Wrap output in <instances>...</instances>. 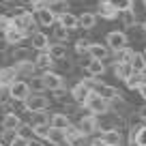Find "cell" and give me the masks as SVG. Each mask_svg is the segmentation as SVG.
Returning a JSON list of instances; mask_svg holds the SVG:
<instances>
[{
  "label": "cell",
  "mask_w": 146,
  "mask_h": 146,
  "mask_svg": "<svg viewBox=\"0 0 146 146\" xmlns=\"http://www.w3.org/2000/svg\"><path fill=\"white\" fill-rule=\"evenodd\" d=\"M35 120H32V125H47L50 123V118H47V114L45 112H35Z\"/></svg>",
  "instance_id": "38"
},
{
  "label": "cell",
  "mask_w": 146,
  "mask_h": 146,
  "mask_svg": "<svg viewBox=\"0 0 146 146\" xmlns=\"http://www.w3.org/2000/svg\"><path fill=\"white\" fill-rule=\"evenodd\" d=\"M144 82H146V75L144 73H140V71H133V75L125 82V86L129 88V90H140L142 86H144Z\"/></svg>",
  "instance_id": "23"
},
{
  "label": "cell",
  "mask_w": 146,
  "mask_h": 146,
  "mask_svg": "<svg viewBox=\"0 0 146 146\" xmlns=\"http://www.w3.org/2000/svg\"><path fill=\"white\" fill-rule=\"evenodd\" d=\"M137 116H140V118H142V120L146 123V105H142V108L137 110Z\"/></svg>",
  "instance_id": "41"
},
{
  "label": "cell",
  "mask_w": 146,
  "mask_h": 146,
  "mask_svg": "<svg viewBox=\"0 0 146 146\" xmlns=\"http://www.w3.org/2000/svg\"><path fill=\"white\" fill-rule=\"evenodd\" d=\"M17 135L26 137V140H32V135H35V127H32V125H24L22 123V127L17 129Z\"/></svg>",
  "instance_id": "37"
},
{
  "label": "cell",
  "mask_w": 146,
  "mask_h": 146,
  "mask_svg": "<svg viewBox=\"0 0 146 146\" xmlns=\"http://www.w3.org/2000/svg\"><path fill=\"white\" fill-rule=\"evenodd\" d=\"M129 140H135L137 146H146V125H144V127H133Z\"/></svg>",
  "instance_id": "28"
},
{
  "label": "cell",
  "mask_w": 146,
  "mask_h": 146,
  "mask_svg": "<svg viewBox=\"0 0 146 146\" xmlns=\"http://www.w3.org/2000/svg\"><path fill=\"white\" fill-rule=\"evenodd\" d=\"M45 7L56 15H62L69 11V2L67 0H45Z\"/></svg>",
  "instance_id": "25"
},
{
  "label": "cell",
  "mask_w": 146,
  "mask_h": 146,
  "mask_svg": "<svg viewBox=\"0 0 146 146\" xmlns=\"http://www.w3.org/2000/svg\"><path fill=\"white\" fill-rule=\"evenodd\" d=\"M84 108H86L90 114H95V116H103V114H108V112H110V101L103 99V97L95 90V92H92V95L86 99Z\"/></svg>",
  "instance_id": "1"
},
{
  "label": "cell",
  "mask_w": 146,
  "mask_h": 146,
  "mask_svg": "<svg viewBox=\"0 0 146 146\" xmlns=\"http://www.w3.org/2000/svg\"><path fill=\"white\" fill-rule=\"evenodd\" d=\"M110 54H112V47L108 43H90V50H88V56L95 60H108Z\"/></svg>",
  "instance_id": "7"
},
{
  "label": "cell",
  "mask_w": 146,
  "mask_h": 146,
  "mask_svg": "<svg viewBox=\"0 0 146 146\" xmlns=\"http://www.w3.org/2000/svg\"><path fill=\"white\" fill-rule=\"evenodd\" d=\"M64 133H67V146H86V137L82 131H80V127H69L64 129Z\"/></svg>",
  "instance_id": "8"
},
{
  "label": "cell",
  "mask_w": 146,
  "mask_h": 146,
  "mask_svg": "<svg viewBox=\"0 0 146 146\" xmlns=\"http://www.w3.org/2000/svg\"><path fill=\"white\" fill-rule=\"evenodd\" d=\"M30 92H32L30 84L24 82V80H15V82L9 86V97L13 101H26L28 97H30Z\"/></svg>",
  "instance_id": "3"
},
{
  "label": "cell",
  "mask_w": 146,
  "mask_h": 146,
  "mask_svg": "<svg viewBox=\"0 0 146 146\" xmlns=\"http://www.w3.org/2000/svg\"><path fill=\"white\" fill-rule=\"evenodd\" d=\"M140 97H142V99H144V101H146V82H144V86H142V88H140Z\"/></svg>",
  "instance_id": "43"
},
{
  "label": "cell",
  "mask_w": 146,
  "mask_h": 146,
  "mask_svg": "<svg viewBox=\"0 0 146 146\" xmlns=\"http://www.w3.org/2000/svg\"><path fill=\"white\" fill-rule=\"evenodd\" d=\"M131 64H133V71L144 73L146 71V56H144V52H135L133 58H131Z\"/></svg>",
  "instance_id": "27"
},
{
  "label": "cell",
  "mask_w": 146,
  "mask_h": 146,
  "mask_svg": "<svg viewBox=\"0 0 146 146\" xmlns=\"http://www.w3.org/2000/svg\"><path fill=\"white\" fill-rule=\"evenodd\" d=\"M22 127V118L15 112H7L2 116V131H17Z\"/></svg>",
  "instance_id": "15"
},
{
  "label": "cell",
  "mask_w": 146,
  "mask_h": 146,
  "mask_svg": "<svg viewBox=\"0 0 146 146\" xmlns=\"http://www.w3.org/2000/svg\"><path fill=\"white\" fill-rule=\"evenodd\" d=\"M142 5H144V9H146V0H142Z\"/></svg>",
  "instance_id": "47"
},
{
  "label": "cell",
  "mask_w": 146,
  "mask_h": 146,
  "mask_svg": "<svg viewBox=\"0 0 146 146\" xmlns=\"http://www.w3.org/2000/svg\"><path fill=\"white\" fill-rule=\"evenodd\" d=\"M144 56H146V47H144Z\"/></svg>",
  "instance_id": "49"
},
{
  "label": "cell",
  "mask_w": 146,
  "mask_h": 146,
  "mask_svg": "<svg viewBox=\"0 0 146 146\" xmlns=\"http://www.w3.org/2000/svg\"><path fill=\"white\" fill-rule=\"evenodd\" d=\"M120 22H123V26L125 28H131V26H135V13H133V9L131 11H123L120 13Z\"/></svg>",
  "instance_id": "32"
},
{
  "label": "cell",
  "mask_w": 146,
  "mask_h": 146,
  "mask_svg": "<svg viewBox=\"0 0 146 146\" xmlns=\"http://www.w3.org/2000/svg\"><path fill=\"white\" fill-rule=\"evenodd\" d=\"M36 19H39V24L41 26H54L56 22H58V15L56 13H52L47 7H41V9H36Z\"/></svg>",
  "instance_id": "17"
},
{
  "label": "cell",
  "mask_w": 146,
  "mask_h": 146,
  "mask_svg": "<svg viewBox=\"0 0 146 146\" xmlns=\"http://www.w3.org/2000/svg\"><path fill=\"white\" fill-rule=\"evenodd\" d=\"M50 54L54 56V60H64L67 58V47H64L62 43H56V45L50 47Z\"/></svg>",
  "instance_id": "31"
},
{
  "label": "cell",
  "mask_w": 146,
  "mask_h": 146,
  "mask_svg": "<svg viewBox=\"0 0 146 146\" xmlns=\"http://www.w3.org/2000/svg\"><path fill=\"white\" fill-rule=\"evenodd\" d=\"M78 127H80V131H82L84 135H92V133L97 131V116H95V114L82 116V118H80V123H78Z\"/></svg>",
  "instance_id": "18"
},
{
  "label": "cell",
  "mask_w": 146,
  "mask_h": 146,
  "mask_svg": "<svg viewBox=\"0 0 146 146\" xmlns=\"http://www.w3.org/2000/svg\"><path fill=\"white\" fill-rule=\"evenodd\" d=\"M2 2H11V0H2Z\"/></svg>",
  "instance_id": "48"
},
{
  "label": "cell",
  "mask_w": 146,
  "mask_h": 146,
  "mask_svg": "<svg viewBox=\"0 0 146 146\" xmlns=\"http://www.w3.org/2000/svg\"><path fill=\"white\" fill-rule=\"evenodd\" d=\"M24 103V108L28 110V112H45L47 108H50V99H47L43 92H35V95H30L26 101H22Z\"/></svg>",
  "instance_id": "2"
},
{
  "label": "cell",
  "mask_w": 146,
  "mask_h": 146,
  "mask_svg": "<svg viewBox=\"0 0 146 146\" xmlns=\"http://www.w3.org/2000/svg\"><path fill=\"white\" fill-rule=\"evenodd\" d=\"M95 24H97L95 13H82V15H80V28H84V30H92Z\"/></svg>",
  "instance_id": "30"
},
{
  "label": "cell",
  "mask_w": 146,
  "mask_h": 146,
  "mask_svg": "<svg viewBox=\"0 0 146 146\" xmlns=\"http://www.w3.org/2000/svg\"><path fill=\"white\" fill-rule=\"evenodd\" d=\"M103 2H112V0H99V5H103Z\"/></svg>",
  "instance_id": "46"
},
{
  "label": "cell",
  "mask_w": 146,
  "mask_h": 146,
  "mask_svg": "<svg viewBox=\"0 0 146 146\" xmlns=\"http://www.w3.org/2000/svg\"><path fill=\"white\" fill-rule=\"evenodd\" d=\"M58 24L64 26L67 30H78V28H80V17L75 13H71V11H67V13L58 15Z\"/></svg>",
  "instance_id": "19"
},
{
  "label": "cell",
  "mask_w": 146,
  "mask_h": 146,
  "mask_svg": "<svg viewBox=\"0 0 146 146\" xmlns=\"http://www.w3.org/2000/svg\"><path fill=\"white\" fill-rule=\"evenodd\" d=\"M0 146H5V144H2V142H0Z\"/></svg>",
  "instance_id": "50"
},
{
  "label": "cell",
  "mask_w": 146,
  "mask_h": 146,
  "mask_svg": "<svg viewBox=\"0 0 146 146\" xmlns=\"http://www.w3.org/2000/svg\"><path fill=\"white\" fill-rule=\"evenodd\" d=\"M101 140H103L105 144H110V146H120L123 144V133H120V129L110 127V129H103V131H101Z\"/></svg>",
  "instance_id": "9"
},
{
  "label": "cell",
  "mask_w": 146,
  "mask_h": 146,
  "mask_svg": "<svg viewBox=\"0 0 146 146\" xmlns=\"http://www.w3.org/2000/svg\"><path fill=\"white\" fill-rule=\"evenodd\" d=\"M95 90L99 92V95L103 97V99H108L110 103H112V101H116V99H120V92H118V88L110 86V84H99V82H97Z\"/></svg>",
  "instance_id": "16"
},
{
  "label": "cell",
  "mask_w": 146,
  "mask_h": 146,
  "mask_svg": "<svg viewBox=\"0 0 146 146\" xmlns=\"http://www.w3.org/2000/svg\"><path fill=\"white\" fill-rule=\"evenodd\" d=\"M88 50H90V41H86V39H78L75 41V54L78 56L88 54Z\"/></svg>",
  "instance_id": "35"
},
{
  "label": "cell",
  "mask_w": 146,
  "mask_h": 146,
  "mask_svg": "<svg viewBox=\"0 0 146 146\" xmlns=\"http://www.w3.org/2000/svg\"><path fill=\"white\" fill-rule=\"evenodd\" d=\"M30 146H41V142H36V140H30Z\"/></svg>",
  "instance_id": "44"
},
{
  "label": "cell",
  "mask_w": 146,
  "mask_h": 146,
  "mask_svg": "<svg viewBox=\"0 0 146 146\" xmlns=\"http://www.w3.org/2000/svg\"><path fill=\"white\" fill-rule=\"evenodd\" d=\"M114 73H116V78H118V80L127 82V80L133 75V64L125 62V60H116V62H114Z\"/></svg>",
  "instance_id": "12"
},
{
  "label": "cell",
  "mask_w": 146,
  "mask_h": 146,
  "mask_svg": "<svg viewBox=\"0 0 146 146\" xmlns=\"http://www.w3.org/2000/svg\"><path fill=\"white\" fill-rule=\"evenodd\" d=\"M47 142H50V144H54V146H64V144H67V133H64V129L52 127L50 135H47Z\"/></svg>",
  "instance_id": "22"
},
{
  "label": "cell",
  "mask_w": 146,
  "mask_h": 146,
  "mask_svg": "<svg viewBox=\"0 0 146 146\" xmlns=\"http://www.w3.org/2000/svg\"><path fill=\"white\" fill-rule=\"evenodd\" d=\"M17 75H19V69L17 67H5V69H0V86L9 88L11 84L17 80Z\"/></svg>",
  "instance_id": "11"
},
{
  "label": "cell",
  "mask_w": 146,
  "mask_h": 146,
  "mask_svg": "<svg viewBox=\"0 0 146 146\" xmlns=\"http://www.w3.org/2000/svg\"><path fill=\"white\" fill-rule=\"evenodd\" d=\"M24 13H28V9H26V7H15L13 11H9V15H11V17H22Z\"/></svg>",
  "instance_id": "40"
},
{
  "label": "cell",
  "mask_w": 146,
  "mask_h": 146,
  "mask_svg": "<svg viewBox=\"0 0 146 146\" xmlns=\"http://www.w3.org/2000/svg\"><path fill=\"white\" fill-rule=\"evenodd\" d=\"M54 56L50 54V52H39L36 54V58H35V64H36V69H43V71H50L52 67H54Z\"/></svg>",
  "instance_id": "21"
},
{
  "label": "cell",
  "mask_w": 146,
  "mask_h": 146,
  "mask_svg": "<svg viewBox=\"0 0 146 146\" xmlns=\"http://www.w3.org/2000/svg\"><path fill=\"white\" fill-rule=\"evenodd\" d=\"M105 43H108L114 52H120V50L127 47L129 39H127V35H125L123 30H112V32H108V36H105Z\"/></svg>",
  "instance_id": "5"
},
{
  "label": "cell",
  "mask_w": 146,
  "mask_h": 146,
  "mask_svg": "<svg viewBox=\"0 0 146 146\" xmlns=\"http://www.w3.org/2000/svg\"><path fill=\"white\" fill-rule=\"evenodd\" d=\"M86 71H88V75L90 78H101L105 73V64H103V60H95V58H90V62L86 64Z\"/></svg>",
  "instance_id": "24"
},
{
  "label": "cell",
  "mask_w": 146,
  "mask_h": 146,
  "mask_svg": "<svg viewBox=\"0 0 146 146\" xmlns=\"http://www.w3.org/2000/svg\"><path fill=\"white\" fill-rule=\"evenodd\" d=\"M30 45H32V50H36V52H50V36L45 35V32H41V30H36V32H32L30 35Z\"/></svg>",
  "instance_id": "6"
},
{
  "label": "cell",
  "mask_w": 146,
  "mask_h": 146,
  "mask_svg": "<svg viewBox=\"0 0 146 146\" xmlns=\"http://www.w3.org/2000/svg\"><path fill=\"white\" fill-rule=\"evenodd\" d=\"M24 36H28V35L22 30V28H17L15 24H11V26L5 30V41L9 43V45H17V43H22Z\"/></svg>",
  "instance_id": "10"
},
{
  "label": "cell",
  "mask_w": 146,
  "mask_h": 146,
  "mask_svg": "<svg viewBox=\"0 0 146 146\" xmlns=\"http://www.w3.org/2000/svg\"><path fill=\"white\" fill-rule=\"evenodd\" d=\"M99 11H101V17H103V19H116L120 15L112 2H103V5H99Z\"/></svg>",
  "instance_id": "26"
},
{
  "label": "cell",
  "mask_w": 146,
  "mask_h": 146,
  "mask_svg": "<svg viewBox=\"0 0 146 146\" xmlns=\"http://www.w3.org/2000/svg\"><path fill=\"white\" fill-rule=\"evenodd\" d=\"M50 125L56 129H69L71 127V118H69L67 112H56V114L50 116Z\"/></svg>",
  "instance_id": "20"
},
{
  "label": "cell",
  "mask_w": 146,
  "mask_h": 146,
  "mask_svg": "<svg viewBox=\"0 0 146 146\" xmlns=\"http://www.w3.org/2000/svg\"><path fill=\"white\" fill-rule=\"evenodd\" d=\"M144 125H146V123H144Z\"/></svg>",
  "instance_id": "51"
},
{
  "label": "cell",
  "mask_w": 146,
  "mask_h": 146,
  "mask_svg": "<svg viewBox=\"0 0 146 146\" xmlns=\"http://www.w3.org/2000/svg\"><path fill=\"white\" fill-rule=\"evenodd\" d=\"M69 32H71V30H67L64 26H60V24H58L56 30H54V39L58 43H64V41H69Z\"/></svg>",
  "instance_id": "34"
},
{
  "label": "cell",
  "mask_w": 146,
  "mask_h": 146,
  "mask_svg": "<svg viewBox=\"0 0 146 146\" xmlns=\"http://www.w3.org/2000/svg\"><path fill=\"white\" fill-rule=\"evenodd\" d=\"M90 146H110V144H105L101 137H97V140H92V142H90Z\"/></svg>",
  "instance_id": "42"
},
{
  "label": "cell",
  "mask_w": 146,
  "mask_h": 146,
  "mask_svg": "<svg viewBox=\"0 0 146 146\" xmlns=\"http://www.w3.org/2000/svg\"><path fill=\"white\" fill-rule=\"evenodd\" d=\"M142 30L146 32V19H144V22H142Z\"/></svg>",
  "instance_id": "45"
},
{
  "label": "cell",
  "mask_w": 146,
  "mask_h": 146,
  "mask_svg": "<svg viewBox=\"0 0 146 146\" xmlns=\"http://www.w3.org/2000/svg\"><path fill=\"white\" fill-rule=\"evenodd\" d=\"M28 84H30L32 92H45L47 90V84H45V80H43V75H32Z\"/></svg>",
  "instance_id": "29"
},
{
  "label": "cell",
  "mask_w": 146,
  "mask_h": 146,
  "mask_svg": "<svg viewBox=\"0 0 146 146\" xmlns=\"http://www.w3.org/2000/svg\"><path fill=\"white\" fill-rule=\"evenodd\" d=\"M13 24L17 28H22L26 35H32V30H35V17H32V13L28 11V13H24L22 17H13Z\"/></svg>",
  "instance_id": "13"
},
{
  "label": "cell",
  "mask_w": 146,
  "mask_h": 146,
  "mask_svg": "<svg viewBox=\"0 0 146 146\" xmlns=\"http://www.w3.org/2000/svg\"><path fill=\"white\" fill-rule=\"evenodd\" d=\"M43 80H45V84H47V90H52V92L64 86L62 75H60V73H54V71H45L43 73Z\"/></svg>",
  "instance_id": "14"
},
{
  "label": "cell",
  "mask_w": 146,
  "mask_h": 146,
  "mask_svg": "<svg viewBox=\"0 0 146 146\" xmlns=\"http://www.w3.org/2000/svg\"><path fill=\"white\" fill-rule=\"evenodd\" d=\"M9 146H30V140H26V137H22V135L15 133V137L9 142Z\"/></svg>",
  "instance_id": "39"
},
{
  "label": "cell",
  "mask_w": 146,
  "mask_h": 146,
  "mask_svg": "<svg viewBox=\"0 0 146 146\" xmlns=\"http://www.w3.org/2000/svg\"><path fill=\"white\" fill-rule=\"evenodd\" d=\"M35 127V135L39 137V140H47V135H50V131H52V125L47 123V125H32Z\"/></svg>",
  "instance_id": "33"
},
{
  "label": "cell",
  "mask_w": 146,
  "mask_h": 146,
  "mask_svg": "<svg viewBox=\"0 0 146 146\" xmlns=\"http://www.w3.org/2000/svg\"><path fill=\"white\" fill-rule=\"evenodd\" d=\"M112 5L116 7L118 13H123V11H131L133 9V0H112Z\"/></svg>",
  "instance_id": "36"
},
{
  "label": "cell",
  "mask_w": 146,
  "mask_h": 146,
  "mask_svg": "<svg viewBox=\"0 0 146 146\" xmlns=\"http://www.w3.org/2000/svg\"><path fill=\"white\" fill-rule=\"evenodd\" d=\"M95 92V86H92L88 80H84V82H78L75 86L71 88V97L75 103H86V99Z\"/></svg>",
  "instance_id": "4"
}]
</instances>
